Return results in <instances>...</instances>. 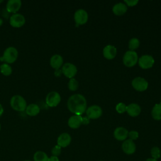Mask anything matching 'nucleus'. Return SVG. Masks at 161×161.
<instances>
[{"instance_id":"nucleus-2","label":"nucleus","mask_w":161,"mask_h":161,"mask_svg":"<svg viewBox=\"0 0 161 161\" xmlns=\"http://www.w3.org/2000/svg\"><path fill=\"white\" fill-rule=\"evenodd\" d=\"M18 55L17 49L14 47H9L4 51L3 55L0 57V60L8 64H13L16 60Z\"/></svg>"},{"instance_id":"nucleus-7","label":"nucleus","mask_w":161,"mask_h":161,"mask_svg":"<svg viewBox=\"0 0 161 161\" xmlns=\"http://www.w3.org/2000/svg\"><path fill=\"white\" fill-rule=\"evenodd\" d=\"M86 115L89 119H97L102 115V109L97 105H92L86 109Z\"/></svg>"},{"instance_id":"nucleus-25","label":"nucleus","mask_w":161,"mask_h":161,"mask_svg":"<svg viewBox=\"0 0 161 161\" xmlns=\"http://www.w3.org/2000/svg\"><path fill=\"white\" fill-rule=\"evenodd\" d=\"M140 45V42L138 40V39L136 38H131L128 43V47L129 49L131 51H133L134 50L136 49L137 48H138Z\"/></svg>"},{"instance_id":"nucleus-20","label":"nucleus","mask_w":161,"mask_h":161,"mask_svg":"<svg viewBox=\"0 0 161 161\" xmlns=\"http://www.w3.org/2000/svg\"><path fill=\"white\" fill-rule=\"evenodd\" d=\"M40 109L38 105L34 103L27 105L25 109V112L26 114L30 116H36L40 113Z\"/></svg>"},{"instance_id":"nucleus-8","label":"nucleus","mask_w":161,"mask_h":161,"mask_svg":"<svg viewBox=\"0 0 161 161\" xmlns=\"http://www.w3.org/2000/svg\"><path fill=\"white\" fill-rule=\"evenodd\" d=\"M131 85L135 90L138 91H143L147 89L148 84L145 79L138 77L132 80Z\"/></svg>"},{"instance_id":"nucleus-36","label":"nucleus","mask_w":161,"mask_h":161,"mask_svg":"<svg viewBox=\"0 0 161 161\" xmlns=\"http://www.w3.org/2000/svg\"><path fill=\"white\" fill-rule=\"evenodd\" d=\"M145 161H157V160H156V159H154V158H147V159H146Z\"/></svg>"},{"instance_id":"nucleus-35","label":"nucleus","mask_w":161,"mask_h":161,"mask_svg":"<svg viewBox=\"0 0 161 161\" xmlns=\"http://www.w3.org/2000/svg\"><path fill=\"white\" fill-rule=\"evenodd\" d=\"M3 112H4V109H3V108L2 106V105L0 104V117L2 116V114H3Z\"/></svg>"},{"instance_id":"nucleus-3","label":"nucleus","mask_w":161,"mask_h":161,"mask_svg":"<svg viewBox=\"0 0 161 161\" xmlns=\"http://www.w3.org/2000/svg\"><path fill=\"white\" fill-rule=\"evenodd\" d=\"M10 105L11 108L18 112L25 111L27 106L26 100L20 95L16 94L12 96L10 100Z\"/></svg>"},{"instance_id":"nucleus-24","label":"nucleus","mask_w":161,"mask_h":161,"mask_svg":"<svg viewBox=\"0 0 161 161\" xmlns=\"http://www.w3.org/2000/svg\"><path fill=\"white\" fill-rule=\"evenodd\" d=\"M0 72L3 75L9 76L12 73V68L9 64L4 63L0 66Z\"/></svg>"},{"instance_id":"nucleus-37","label":"nucleus","mask_w":161,"mask_h":161,"mask_svg":"<svg viewBox=\"0 0 161 161\" xmlns=\"http://www.w3.org/2000/svg\"><path fill=\"white\" fill-rule=\"evenodd\" d=\"M3 19L1 18H0V26L3 25Z\"/></svg>"},{"instance_id":"nucleus-6","label":"nucleus","mask_w":161,"mask_h":161,"mask_svg":"<svg viewBox=\"0 0 161 161\" xmlns=\"http://www.w3.org/2000/svg\"><path fill=\"white\" fill-rule=\"evenodd\" d=\"M26 22L25 16L20 13H14L10 16L9 24L14 28H20Z\"/></svg>"},{"instance_id":"nucleus-23","label":"nucleus","mask_w":161,"mask_h":161,"mask_svg":"<svg viewBox=\"0 0 161 161\" xmlns=\"http://www.w3.org/2000/svg\"><path fill=\"white\" fill-rule=\"evenodd\" d=\"M49 157L43 151H37L33 155L34 161H48Z\"/></svg>"},{"instance_id":"nucleus-1","label":"nucleus","mask_w":161,"mask_h":161,"mask_svg":"<svg viewBox=\"0 0 161 161\" xmlns=\"http://www.w3.org/2000/svg\"><path fill=\"white\" fill-rule=\"evenodd\" d=\"M87 103L85 97L80 94L72 95L67 101L69 110L75 115H81L86 111Z\"/></svg>"},{"instance_id":"nucleus-30","label":"nucleus","mask_w":161,"mask_h":161,"mask_svg":"<svg viewBox=\"0 0 161 161\" xmlns=\"http://www.w3.org/2000/svg\"><path fill=\"white\" fill-rule=\"evenodd\" d=\"M128 136L130 138L129 139L133 141L135 140H136L138 138V133L136 131H135V130L130 131V132H128Z\"/></svg>"},{"instance_id":"nucleus-15","label":"nucleus","mask_w":161,"mask_h":161,"mask_svg":"<svg viewBox=\"0 0 161 161\" xmlns=\"http://www.w3.org/2000/svg\"><path fill=\"white\" fill-rule=\"evenodd\" d=\"M128 135V130L123 127H118L114 131V136L119 141H125L126 140Z\"/></svg>"},{"instance_id":"nucleus-26","label":"nucleus","mask_w":161,"mask_h":161,"mask_svg":"<svg viewBox=\"0 0 161 161\" xmlns=\"http://www.w3.org/2000/svg\"><path fill=\"white\" fill-rule=\"evenodd\" d=\"M150 154H151L152 158L157 160L160 158L161 156V151L158 147H153L151 148Z\"/></svg>"},{"instance_id":"nucleus-13","label":"nucleus","mask_w":161,"mask_h":161,"mask_svg":"<svg viewBox=\"0 0 161 161\" xmlns=\"http://www.w3.org/2000/svg\"><path fill=\"white\" fill-rule=\"evenodd\" d=\"M21 4L20 0H9L6 3V10L9 13H16L20 9Z\"/></svg>"},{"instance_id":"nucleus-5","label":"nucleus","mask_w":161,"mask_h":161,"mask_svg":"<svg viewBox=\"0 0 161 161\" xmlns=\"http://www.w3.org/2000/svg\"><path fill=\"white\" fill-rule=\"evenodd\" d=\"M61 97L60 94L55 91L50 92L46 96L45 102L47 106L50 107H55L60 102Z\"/></svg>"},{"instance_id":"nucleus-42","label":"nucleus","mask_w":161,"mask_h":161,"mask_svg":"<svg viewBox=\"0 0 161 161\" xmlns=\"http://www.w3.org/2000/svg\"><path fill=\"white\" fill-rule=\"evenodd\" d=\"M160 104H161V101H160Z\"/></svg>"},{"instance_id":"nucleus-16","label":"nucleus","mask_w":161,"mask_h":161,"mask_svg":"<svg viewBox=\"0 0 161 161\" xmlns=\"http://www.w3.org/2000/svg\"><path fill=\"white\" fill-rule=\"evenodd\" d=\"M82 124V117L80 115H73L68 120V125L73 129L78 128Z\"/></svg>"},{"instance_id":"nucleus-19","label":"nucleus","mask_w":161,"mask_h":161,"mask_svg":"<svg viewBox=\"0 0 161 161\" xmlns=\"http://www.w3.org/2000/svg\"><path fill=\"white\" fill-rule=\"evenodd\" d=\"M126 112L130 116L132 117H135L138 116L140 113L141 108L138 104L136 103H131L127 106Z\"/></svg>"},{"instance_id":"nucleus-18","label":"nucleus","mask_w":161,"mask_h":161,"mask_svg":"<svg viewBox=\"0 0 161 161\" xmlns=\"http://www.w3.org/2000/svg\"><path fill=\"white\" fill-rule=\"evenodd\" d=\"M116 48L111 45H106L103 49V55L108 60H111L114 58L116 55Z\"/></svg>"},{"instance_id":"nucleus-31","label":"nucleus","mask_w":161,"mask_h":161,"mask_svg":"<svg viewBox=\"0 0 161 161\" xmlns=\"http://www.w3.org/2000/svg\"><path fill=\"white\" fill-rule=\"evenodd\" d=\"M125 3H126V5H128V6H135L138 3V1H137V0H128V1L125 0Z\"/></svg>"},{"instance_id":"nucleus-29","label":"nucleus","mask_w":161,"mask_h":161,"mask_svg":"<svg viewBox=\"0 0 161 161\" xmlns=\"http://www.w3.org/2000/svg\"><path fill=\"white\" fill-rule=\"evenodd\" d=\"M61 152H62V148L58 145L54 146L51 150V153H52V155L55 156V157H58V155H60L61 153Z\"/></svg>"},{"instance_id":"nucleus-38","label":"nucleus","mask_w":161,"mask_h":161,"mask_svg":"<svg viewBox=\"0 0 161 161\" xmlns=\"http://www.w3.org/2000/svg\"><path fill=\"white\" fill-rule=\"evenodd\" d=\"M2 2H3V0H0V3H2Z\"/></svg>"},{"instance_id":"nucleus-22","label":"nucleus","mask_w":161,"mask_h":161,"mask_svg":"<svg viewBox=\"0 0 161 161\" xmlns=\"http://www.w3.org/2000/svg\"><path fill=\"white\" fill-rule=\"evenodd\" d=\"M152 116L154 119H161V104H156L152 110Z\"/></svg>"},{"instance_id":"nucleus-39","label":"nucleus","mask_w":161,"mask_h":161,"mask_svg":"<svg viewBox=\"0 0 161 161\" xmlns=\"http://www.w3.org/2000/svg\"><path fill=\"white\" fill-rule=\"evenodd\" d=\"M24 161H30V160H24Z\"/></svg>"},{"instance_id":"nucleus-34","label":"nucleus","mask_w":161,"mask_h":161,"mask_svg":"<svg viewBox=\"0 0 161 161\" xmlns=\"http://www.w3.org/2000/svg\"><path fill=\"white\" fill-rule=\"evenodd\" d=\"M62 73V70H60V69H57V70H55V75L56 76H60L61 75V74Z\"/></svg>"},{"instance_id":"nucleus-27","label":"nucleus","mask_w":161,"mask_h":161,"mask_svg":"<svg viewBox=\"0 0 161 161\" xmlns=\"http://www.w3.org/2000/svg\"><path fill=\"white\" fill-rule=\"evenodd\" d=\"M79 87V84L78 82L74 78H72L70 79V80L69 81L68 83V87L70 91H74L75 90L77 89Z\"/></svg>"},{"instance_id":"nucleus-14","label":"nucleus","mask_w":161,"mask_h":161,"mask_svg":"<svg viewBox=\"0 0 161 161\" xmlns=\"http://www.w3.org/2000/svg\"><path fill=\"white\" fill-rule=\"evenodd\" d=\"M57 142V145L61 148L66 147L69 145L71 142V136L67 133H63L58 136Z\"/></svg>"},{"instance_id":"nucleus-11","label":"nucleus","mask_w":161,"mask_h":161,"mask_svg":"<svg viewBox=\"0 0 161 161\" xmlns=\"http://www.w3.org/2000/svg\"><path fill=\"white\" fill-rule=\"evenodd\" d=\"M88 14L87 13L82 9H78L74 14V20L76 23V25H83L87 21Z\"/></svg>"},{"instance_id":"nucleus-21","label":"nucleus","mask_w":161,"mask_h":161,"mask_svg":"<svg viewBox=\"0 0 161 161\" xmlns=\"http://www.w3.org/2000/svg\"><path fill=\"white\" fill-rule=\"evenodd\" d=\"M127 10V6L122 3H119L116 4L113 8V13L118 16L123 15L126 13Z\"/></svg>"},{"instance_id":"nucleus-9","label":"nucleus","mask_w":161,"mask_h":161,"mask_svg":"<svg viewBox=\"0 0 161 161\" xmlns=\"http://www.w3.org/2000/svg\"><path fill=\"white\" fill-rule=\"evenodd\" d=\"M154 64L153 58L149 55H144L141 56L138 59V64L140 67L143 69L152 67Z\"/></svg>"},{"instance_id":"nucleus-17","label":"nucleus","mask_w":161,"mask_h":161,"mask_svg":"<svg viewBox=\"0 0 161 161\" xmlns=\"http://www.w3.org/2000/svg\"><path fill=\"white\" fill-rule=\"evenodd\" d=\"M63 58L58 54H55L52 56L50 60V64L51 67L55 70L59 69L63 64Z\"/></svg>"},{"instance_id":"nucleus-33","label":"nucleus","mask_w":161,"mask_h":161,"mask_svg":"<svg viewBox=\"0 0 161 161\" xmlns=\"http://www.w3.org/2000/svg\"><path fill=\"white\" fill-rule=\"evenodd\" d=\"M89 123V118L87 117H84L82 118V124L84 125H87Z\"/></svg>"},{"instance_id":"nucleus-32","label":"nucleus","mask_w":161,"mask_h":161,"mask_svg":"<svg viewBox=\"0 0 161 161\" xmlns=\"http://www.w3.org/2000/svg\"><path fill=\"white\" fill-rule=\"evenodd\" d=\"M48 161H59V160H58V157L52 155L50 157H49Z\"/></svg>"},{"instance_id":"nucleus-10","label":"nucleus","mask_w":161,"mask_h":161,"mask_svg":"<svg viewBox=\"0 0 161 161\" xmlns=\"http://www.w3.org/2000/svg\"><path fill=\"white\" fill-rule=\"evenodd\" d=\"M77 71L76 67L71 63H66L64 64L62 68V72L64 75L70 79L73 78L74 76L75 75Z\"/></svg>"},{"instance_id":"nucleus-40","label":"nucleus","mask_w":161,"mask_h":161,"mask_svg":"<svg viewBox=\"0 0 161 161\" xmlns=\"http://www.w3.org/2000/svg\"><path fill=\"white\" fill-rule=\"evenodd\" d=\"M0 131H1V124H0Z\"/></svg>"},{"instance_id":"nucleus-4","label":"nucleus","mask_w":161,"mask_h":161,"mask_svg":"<svg viewBox=\"0 0 161 161\" xmlns=\"http://www.w3.org/2000/svg\"><path fill=\"white\" fill-rule=\"evenodd\" d=\"M138 60V58L136 52L131 50L127 51L125 53L123 58V64L125 66L128 67L134 66L137 63Z\"/></svg>"},{"instance_id":"nucleus-28","label":"nucleus","mask_w":161,"mask_h":161,"mask_svg":"<svg viewBox=\"0 0 161 161\" xmlns=\"http://www.w3.org/2000/svg\"><path fill=\"white\" fill-rule=\"evenodd\" d=\"M126 108H127V106L125 104L123 103H119L116 105V110L119 113H123L125 111H126Z\"/></svg>"},{"instance_id":"nucleus-41","label":"nucleus","mask_w":161,"mask_h":161,"mask_svg":"<svg viewBox=\"0 0 161 161\" xmlns=\"http://www.w3.org/2000/svg\"><path fill=\"white\" fill-rule=\"evenodd\" d=\"M99 161H103V160H99Z\"/></svg>"},{"instance_id":"nucleus-12","label":"nucleus","mask_w":161,"mask_h":161,"mask_svg":"<svg viewBox=\"0 0 161 161\" xmlns=\"http://www.w3.org/2000/svg\"><path fill=\"white\" fill-rule=\"evenodd\" d=\"M121 148L125 153L127 155H132L136 151V145L133 140L127 139L122 143Z\"/></svg>"}]
</instances>
